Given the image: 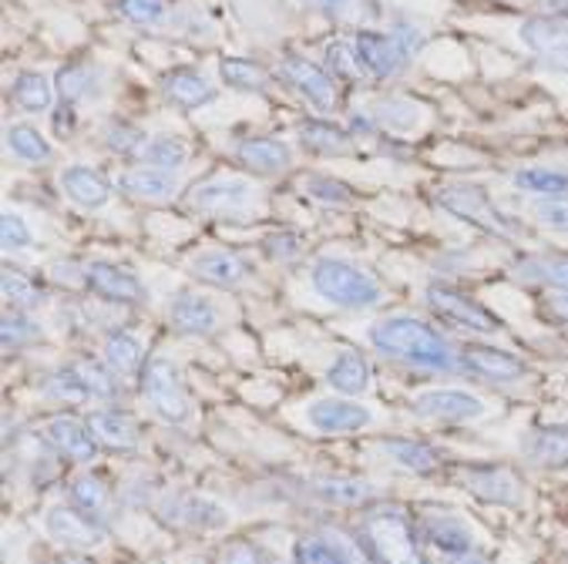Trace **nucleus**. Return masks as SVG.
I'll use <instances>...</instances> for the list:
<instances>
[{
    "instance_id": "c03bdc74",
    "label": "nucleus",
    "mask_w": 568,
    "mask_h": 564,
    "mask_svg": "<svg viewBox=\"0 0 568 564\" xmlns=\"http://www.w3.org/2000/svg\"><path fill=\"white\" fill-rule=\"evenodd\" d=\"M303 192L316 202V205H326V208H347L354 205V188L339 178H329V175H313L303 182Z\"/></svg>"
},
{
    "instance_id": "4be33fe9",
    "label": "nucleus",
    "mask_w": 568,
    "mask_h": 564,
    "mask_svg": "<svg viewBox=\"0 0 568 564\" xmlns=\"http://www.w3.org/2000/svg\"><path fill=\"white\" fill-rule=\"evenodd\" d=\"M61 192L78 208H88V212H98L111 202V182L91 165H68L61 172Z\"/></svg>"
},
{
    "instance_id": "680f3d73",
    "label": "nucleus",
    "mask_w": 568,
    "mask_h": 564,
    "mask_svg": "<svg viewBox=\"0 0 568 564\" xmlns=\"http://www.w3.org/2000/svg\"><path fill=\"white\" fill-rule=\"evenodd\" d=\"M541 4H545V14L568 21V0H541Z\"/></svg>"
},
{
    "instance_id": "aec40b11",
    "label": "nucleus",
    "mask_w": 568,
    "mask_h": 564,
    "mask_svg": "<svg viewBox=\"0 0 568 564\" xmlns=\"http://www.w3.org/2000/svg\"><path fill=\"white\" fill-rule=\"evenodd\" d=\"M162 517L175 527H195V531H215L225 524V507L212 498H202V494H182L175 501H169L162 507Z\"/></svg>"
},
{
    "instance_id": "79ce46f5",
    "label": "nucleus",
    "mask_w": 568,
    "mask_h": 564,
    "mask_svg": "<svg viewBox=\"0 0 568 564\" xmlns=\"http://www.w3.org/2000/svg\"><path fill=\"white\" fill-rule=\"evenodd\" d=\"M8 148L14 158L28 162V165H41L51 162V145L44 142V135L31 125H11L8 129Z\"/></svg>"
},
{
    "instance_id": "bf43d9fd",
    "label": "nucleus",
    "mask_w": 568,
    "mask_h": 564,
    "mask_svg": "<svg viewBox=\"0 0 568 564\" xmlns=\"http://www.w3.org/2000/svg\"><path fill=\"white\" fill-rule=\"evenodd\" d=\"M541 309H545V316H548L551 322L568 326V293H551V296L541 302Z\"/></svg>"
},
{
    "instance_id": "4468645a",
    "label": "nucleus",
    "mask_w": 568,
    "mask_h": 564,
    "mask_svg": "<svg viewBox=\"0 0 568 564\" xmlns=\"http://www.w3.org/2000/svg\"><path fill=\"white\" fill-rule=\"evenodd\" d=\"M306 420L320 433H357L374 423V413L347 397H326L306 407Z\"/></svg>"
},
{
    "instance_id": "5fc2aeb1",
    "label": "nucleus",
    "mask_w": 568,
    "mask_h": 564,
    "mask_svg": "<svg viewBox=\"0 0 568 564\" xmlns=\"http://www.w3.org/2000/svg\"><path fill=\"white\" fill-rule=\"evenodd\" d=\"M263 253L273 263H293L296 256H303V239L296 233H276L263 243Z\"/></svg>"
},
{
    "instance_id": "ea45409f",
    "label": "nucleus",
    "mask_w": 568,
    "mask_h": 564,
    "mask_svg": "<svg viewBox=\"0 0 568 564\" xmlns=\"http://www.w3.org/2000/svg\"><path fill=\"white\" fill-rule=\"evenodd\" d=\"M119 18H125L135 28L159 31L172 21V4L169 0H115Z\"/></svg>"
},
{
    "instance_id": "09e8293b",
    "label": "nucleus",
    "mask_w": 568,
    "mask_h": 564,
    "mask_svg": "<svg viewBox=\"0 0 568 564\" xmlns=\"http://www.w3.org/2000/svg\"><path fill=\"white\" fill-rule=\"evenodd\" d=\"M48 393L58 397V400H64V403H84V400H91L81 373L74 370V363L71 367H61V370H54L48 377Z\"/></svg>"
},
{
    "instance_id": "603ef678",
    "label": "nucleus",
    "mask_w": 568,
    "mask_h": 564,
    "mask_svg": "<svg viewBox=\"0 0 568 564\" xmlns=\"http://www.w3.org/2000/svg\"><path fill=\"white\" fill-rule=\"evenodd\" d=\"M531 215H535L538 225H545V229L568 233V198H565V195L535 202V205H531Z\"/></svg>"
},
{
    "instance_id": "a19ab883",
    "label": "nucleus",
    "mask_w": 568,
    "mask_h": 564,
    "mask_svg": "<svg viewBox=\"0 0 568 564\" xmlns=\"http://www.w3.org/2000/svg\"><path fill=\"white\" fill-rule=\"evenodd\" d=\"M511 182L521 192H531L541 198H555V195L568 198V172H558V168H521V172H515Z\"/></svg>"
},
{
    "instance_id": "5701e85b",
    "label": "nucleus",
    "mask_w": 568,
    "mask_h": 564,
    "mask_svg": "<svg viewBox=\"0 0 568 564\" xmlns=\"http://www.w3.org/2000/svg\"><path fill=\"white\" fill-rule=\"evenodd\" d=\"M236 162L253 175H280L293 165V152L280 139H246L236 145Z\"/></svg>"
},
{
    "instance_id": "ddd939ff",
    "label": "nucleus",
    "mask_w": 568,
    "mask_h": 564,
    "mask_svg": "<svg viewBox=\"0 0 568 564\" xmlns=\"http://www.w3.org/2000/svg\"><path fill=\"white\" fill-rule=\"evenodd\" d=\"M84 286L108 302H122V306H142L145 302L142 279L135 273L115 266V263H84Z\"/></svg>"
},
{
    "instance_id": "de8ad7c7",
    "label": "nucleus",
    "mask_w": 568,
    "mask_h": 564,
    "mask_svg": "<svg viewBox=\"0 0 568 564\" xmlns=\"http://www.w3.org/2000/svg\"><path fill=\"white\" fill-rule=\"evenodd\" d=\"M145 132L142 129H135V125H129V122H111L108 129H104V145H108V152H115V155H132V158H139L142 155V148H145Z\"/></svg>"
},
{
    "instance_id": "1a4fd4ad",
    "label": "nucleus",
    "mask_w": 568,
    "mask_h": 564,
    "mask_svg": "<svg viewBox=\"0 0 568 564\" xmlns=\"http://www.w3.org/2000/svg\"><path fill=\"white\" fill-rule=\"evenodd\" d=\"M256 202V185L250 178H205L185 192V205L205 215H236Z\"/></svg>"
},
{
    "instance_id": "e2e57ef3",
    "label": "nucleus",
    "mask_w": 568,
    "mask_h": 564,
    "mask_svg": "<svg viewBox=\"0 0 568 564\" xmlns=\"http://www.w3.org/2000/svg\"><path fill=\"white\" fill-rule=\"evenodd\" d=\"M61 564H88V561H74V557H68V561H61Z\"/></svg>"
},
{
    "instance_id": "c9c22d12",
    "label": "nucleus",
    "mask_w": 568,
    "mask_h": 564,
    "mask_svg": "<svg viewBox=\"0 0 568 564\" xmlns=\"http://www.w3.org/2000/svg\"><path fill=\"white\" fill-rule=\"evenodd\" d=\"M68 498H71L74 507H81L84 514H91L94 521L104 524L108 507H111V494H108V488H104L94 474H78V478H71Z\"/></svg>"
},
{
    "instance_id": "6ab92c4d",
    "label": "nucleus",
    "mask_w": 568,
    "mask_h": 564,
    "mask_svg": "<svg viewBox=\"0 0 568 564\" xmlns=\"http://www.w3.org/2000/svg\"><path fill=\"white\" fill-rule=\"evenodd\" d=\"M192 273L212 286H222V289H240L253 279V266L240 256V253H222V249H209V253H199L192 263Z\"/></svg>"
},
{
    "instance_id": "393cba45",
    "label": "nucleus",
    "mask_w": 568,
    "mask_h": 564,
    "mask_svg": "<svg viewBox=\"0 0 568 564\" xmlns=\"http://www.w3.org/2000/svg\"><path fill=\"white\" fill-rule=\"evenodd\" d=\"M119 192L129 195V198H139V202H169L175 198L179 192V182L172 172H162V168H132V172H122L119 175Z\"/></svg>"
},
{
    "instance_id": "4d7b16f0",
    "label": "nucleus",
    "mask_w": 568,
    "mask_h": 564,
    "mask_svg": "<svg viewBox=\"0 0 568 564\" xmlns=\"http://www.w3.org/2000/svg\"><path fill=\"white\" fill-rule=\"evenodd\" d=\"M303 4L326 14V18H336V21L339 18H354L361 11V0H303Z\"/></svg>"
},
{
    "instance_id": "9d476101",
    "label": "nucleus",
    "mask_w": 568,
    "mask_h": 564,
    "mask_svg": "<svg viewBox=\"0 0 568 564\" xmlns=\"http://www.w3.org/2000/svg\"><path fill=\"white\" fill-rule=\"evenodd\" d=\"M458 481L468 494H475L485 504H505V507H518L525 498V484L521 478L505 468V464H468L458 471Z\"/></svg>"
},
{
    "instance_id": "cd10ccee",
    "label": "nucleus",
    "mask_w": 568,
    "mask_h": 564,
    "mask_svg": "<svg viewBox=\"0 0 568 564\" xmlns=\"http://www.w3.org/2000/svg\"><path fill=\"white\" fill-rule=\"evenodd\" d=\"M142 357H145L142 340H139L132 329H111L108 332V340H104V363L115 370L119 377H132V373L145 370Z\"/></svg>"
},
{
    "instance_id": "49530a36",
    "label": "nucleus",
    "mask_w": 568,
    "mask_h": 564,
    "mask_svg": "<svg viewBox=\"0 0 568 564\" xmlns=\"http://www.w3.org/2000/svg\"><path fill=\"white\" fill-rule=\"evenodd\" d=\"M4 299H8V306L31 312L48 299V293L34 279H28L24 273H14L11 266H4Z\"/></svg>"
},
{
    "instance_id": "39448f33",
    "label": "nucleus",
    "mask_w": 568,
    "mask_h": 564,
    "mask_svg": "<svg viewBox=\"0 0 568 564\" xmlns=\"http://www.w3.org/2000/svg\"><path fill=\"white\" fill-rule=\"evenodd\" d=\"M142 397L145 403L165 420V423H189L192 420V400L185 393L182 373L172 360L152 357L142 370Z\"/></svg>"
},
{
    "instance_id": "7ed1b4c3",
    "label": "nucleus",
    "mask_w": 568,
    "mask_h": 564,
    "mask_svg": "<svg viewBox=\"0 0 568 564\" xmlns=\"http://www.w3.org/2000/svg\"><path fill=\"white\" fill-rule=\"evenodd\" d=\"M364 547L377 564H427L414 524L397 507H377L361 524Z\"/></svg>"
},
{
    "instance_id": "37998d69",
    "label": "nucleus",
    "mask_w": 568,
    "mask_h": 564,
    "mask_svg": "<svg viewBox=\"0 0 568 564\" xmlns=\"http://www.w3.org/2000/svg\"><path fill=\"white\" fill-rule=\"evenodd\" d=\"M219 78L236 91H266L270 84V74L256 61H246V58H225L219 64Z\"/></svg>"
},
{
    "instance_id": "58836bf2",
    "label": "nucleus",
    "mask_w": 568,
    "mask_h": 564,
    "mask_svg": "<svg viewBox=\"0 0 568 564\" xmlns=\"http://www.w3.org/2000/svg\"><path fill=\"white\" fill-rule=\"evenodd\" d=\"M0 336H4V350L11 353V350H24V347L38 343L44 332H41V326L34 322V316L28 309L8 306L4 319H0Z\"/></svg>"
},
{
    "instance_id": "c756f323",
    "label": "nucleus",
    "mask_w": 568,
    "mask_h": 564,
    "mask_svg": "<svg viewBox=\"0 0 568 564\" xmlns=\"http://www.w3.org/2000/svg\"><path fill=\"white\" fill-rule=\"evenodd\" d=\"M521 283H538L555 293H568V256H528L515 263Z\"/></svg>"
},
{
    "instance_id": "2f4dec72",
    "label": "nucleus",
    "mask_w": 568,
    "mask_h": 564,
    "mask_svg": "<svg viewBox=\"0 0 568 564\" xmlns=\"http://www.w3.org/2000/svg\"><path fill=\"white\" fill-rule=\"evenodd\" d=\"M296 142H300V148H306L313 155H339V152L354 148L351 132H344L339 125H329V122H306V125H300Z\"/></svg>"
},
{
    "instance_id": "72a5a7b5",
    "label": "nucleus",
    "mask_w": 568,
    "mask_h": 564,
    "mask_svg": "<svg viewBox=\"0 0 568 564\" xmlns=\"http://www.w3.org/2000/svg\"><path fill=\"white\" fill-rule=\"evenodd\" d=\"M384 450L400 468H407L414 474H424V478L440 468V454L430 443H420V440H387Z\"/></svg>"
},
{
    "instance_id": "4c0bfd02",
    "label": "nucleus",
    "mask_w": 568,
    "mask_h": 564,
    "mask_svg": "<svg viewBox=\"0 0 568 564\" xmlns=\"http://www.w3.org/2000/svg\"><path fill=\"white\" fill-rule=\"evenodd\" d=\"M313 491H316L326 504H339V507L364 504L367 498L377 494L374 484H367V481H351V478H323V481H313Z\"/></svg>"
},
{
    "instance_id": "f8f14e48",
    "label": "nucleus",
    "mask_w": 568,
    "mask_h": 564,
    "mask_svg": "<svg viewBox=\"0 0 568 564\" xmlns=\"http://www.w3.org/2000/svg\"><path fill=\"white\" fill-rule=\"evenodd\" d=\"M44 531L51 541L64 544V547H101L108 544V531L101 521H94L91 514H84L74 504H54L44 511Z\"/></svg>"
},
{
    "instance_id": "13d9d810",
    "label": "nucleus",
    "mask_w": 568,
    "mask_h": 564,
    "mask_svg": "<svg viewBox=\"0 0 568 564\" xmlns=\"http://www.w3.org/2000/svg\"><path fill=\"white\" fill-rule=\"evenodd\" d=\"M390 34L400 41V48L407 51V58H414V51L424 44V31H417V28H414V24H407V21H404V24H397Z\"/></svg>"
},
{
    "instance_id": "2eb2a0df",
    "label": "nucleus",
    "mask_w": 568,
    "mask_h": 564,
    "mask_svg": "<svg viewBox=\"0 0 568 564\" xmlns=\"http://www.w3.org/2000/svg\"><path fill=\"white\" fill-rule=\"evenodd\" d=\"M169 322L185 336H209L219 329V306L199 289H179L169 299Z\"/></svg>"
},
{
    "instance_id": "a878e982",
    "label": "nucleus",
    "mask_w": 568,
    "mask_h": 564,
    "mask_svg": "<svg viewBox=\"0 0 568 564\" xmlns=\"http://www.w3.org/2000/svg\"><path fill=\"white\" fill-rule=\"evenodd\" d=\"M326 383L339 393V397H361L371 387V363L364 353L357 350H339L336 360L326 370Z\"/></svg>"
},
{
    "instance_id": "052dcab7",
    "label": "nucleus",
    "mask_w": 568,
    "mask_h": 564,
    "mask_svg": "<svg viewBox=\"0 0 568 564\" xmlns=\"http://www.w3.org/2000/svg\"><path fill=\"white\" fill-rule=\"evenodd\" d=\"M440 564H491V557H488L481 547H471V551H462V554H447V557H440Z\"/></svg>"
},
{
    "instance_id": "6e6552de",
    "label": "nucleus",
    "mask_w": 568,
    "mask_h": 564,
    "mask_svg": "<svg viewBox=\"0 0 568 564\" xmlns=\"http://www.w3.org/2000/svg\"><path fill=\"white\" fill-rule=\"evenodd\" d=\"M276 74H280L283 84H290L313 111H323V115H326V111L336 107V84H333L329 71L320 68V64H313L310 58L286 51V54L280 58Z\"/></svg>"
},
{
    "instance_id": "473e14b6",
    "label": "nucleus",
    "mask_w": 568,
    "mask_h": 564,
    "mask_svg": "<svg viewBox=\"0 0 568 564\" xmlns=\"http://www.w3.org/2000/svg\"><path fill=\"white\" fill-rule=\"evenodd\" d=\"M374 122H381L384 129H390V132H397V135H410V132H417V129L424 125V107H420L417 101H410V98L394 94V98L377 101V107H374Z\"/></svg>"
},
{
    "instance_id": "f3484780",
    "label": "nucleus",
    "mask_w": 568,
    "mask_h": 564,
    "mask_svg": "<svg viewBox=\"0 0 568 564\" xmlns=\"http://www.w3.org/2000/svg\"><path fill=\"white\" fill-rule=\"evenodd\" d=\"M357 54L367 68V74L387 81V78H397L404 68H407V51L400 48V41L394 34H381V31H361L357 34Z\"/></svg>"
},
{
    "instance_id": "20e7f679",
    "label": "nucleus",
    "mask_w": 568,
    "mask_h": 564,
    "mask_svg": "<svg viewBox=\"0 0 568 564\" xmlns=\"http://www.w3.org/2000/svg\"><path fill=\"white\" fill-rule=\"evenodd\" d=\"M437 205L447 208L450 215L471 222L475 229L488 233L491 239H501V243L521 239V225L515 218H508L481 185H444L437 192Z\"/></svg>"
},
{
    "instance_id": "a18cd8bd",
    "label": "nucleus",
    "mask_w": 568,
    "mask_h": 564,
    "mask_svg": "<svg viewBox=\"0 0 568 564\" xmlns=\"http://www.w3.org/2000/svg\"><path fill=\"white\" fill-rule=\"evenodd\" d=\"M323 61H326V71H329L333 78H339V81H357V78L367 74V68H364V61H361L354 41H333V44L326 48V58H323Z\"/></svg>"
},
{
    "instance_id": "6e6d98bb",
    "label": "nucleus",
    "mask_w": 568,
    "mask_h": 564,
    "mask_svg": "<svg viewBox=\"0 0 568 564\" xmlns=\"http://www.w3.org/2000/svg\"><path fill=\"white\" fill-rule=\"evenodd\" d=\"M215 564H263V557H260V551H256L250 541L236 537V541H225V544L219 547Z\"/></svg>"
},
{
    "instance_id": "a211bd4d",
    "label": "nucleus",
    "mask_w": 568,
    "mask_h": 564,
    "mask_svg": "<svg viewBox=\"0 0 568 564\" xmlns=\"http://www.w3.org/2000/svg\"><path fill=\"white\" fill-rule=\"evenodd\" d=\"M462 363L468 373H478L495 383H515L528 377V367L515 353H505L498 347H481V343L462 347Z\"/></svg>"
},
{
    "instance_id": "7c9ffc66",
    "label": "nucleus",
    "mask_w": 568,
    "mask_h": 564,
    "mask_svg": "<svg viewBox=\"0 0 568 564\" xmlns=\"http://www.w3.org/2000/svg\"><path fill=\"white\" fill-rule=\"evenodd\" d=\"M11 98L18 107L24 111H34V115H41V111H51L54 107V98H58V88L51 78H44L41 71H21L14 78V88H11Z\"/></svg>"
},
{
    "instance_id": "f257e3e1",
    "label": "nucleus",
    "mask_w": 568,
    "mask_h": 564,
    "mask_svg": "<svg viewBox=\"0 0 568 564\" xmlns=\"http://www.w3.org/2000/svg\"><path fill=\"white\" fill-rule=\"evenodd\" d=\"M371 347L397 363L417 367V370H434V373H462V350L447 343L430 322L417 316H384L367 329Z\"/></svg>"
},
{
    "instance_id": "423d86ee",
    "label": "nucleus",
    "mask_w": 568,
    "mask_h": 564,
    "mask_svg": "<svg viewBox=\"0 0 568 564\" xmlns=\"http://www.w3.org/2000/svg\"><path fill=\"white\" fill-rule=\"evenodd\" d=\"M424 299H427V306H430L440 319H447V322H454V326H462V329H471V332H478V336H498V332H505L501 316H495L485 302L465 296L462 289H454V286H447V283H430L427 293H424Z\"/></svg>"
},
{
    "instance_id": "b1692460",
    "label": "nucleus",
    "mask_w": 568,
    "mask_h": 564,
    "mask_svg": "<svg viewBox=\"0 0 568 564\" xmlns=\"http://www.w3.org/2000/svg\"><path fill=\"white\" fill-rule=\"evenodd\" d=\"M88 427L101 447L119 450V454H132L139 447V427L125 410H94Z\"/></svg>"
},
{
    "instance_id": "864d4df0",
    "label": "nucleus",
    "mask_w": 568,
    "mask_h": 564,
    "mask_svg": "<svg viewBox=\"0 0 568 564\" xmlns=\"http://www.w3.org/2000/svg\"><path fill=\"white\" fill-rule=\"evenodd\" d=\"M0 239H4L8 253H21V249L34 246V233L28 229V222L14 212H4V218H0Z\"/></svg>"
},
{
    "instance_id": "bb28decb",
    "label": "nucleus",
    "mask_w": 568,
    "mask_h": 564,
    "mask_svg": "<svg viewBox=\"0 0 568 564\" xmlns=\"http://www.w3.org/2000/svg\"><path fill=\"white\" fill-rule=\"evenodd\" d=\"M162 94H165L169 104H175L182 111H195V107H202V104H209L215 98V88L195 71H172V74L162 78Z\"/></svg>"
},
{
    "instance_id": "dca6fc26",
    "label": "nucleus",
    "mask_w": 568,
    "mask_h": 564,
    "mask_svg": "<svg viewBox=\"0 0 568 564\" xmlns=\"http://www.w3.org/2000/svg\"><path fill=\"white\" fill-rule=\"evenodd\" d=\"M44 437L48 443L58 450V454L71 464H91L98 454V440L91 433V427H84L81 420H74L71 413H58L44 423Z\"/></svg>"
},
{
    "instance_id": "e433bc0d",
    "label": "nucleus",
    "mask_w": 568,
    "mask_h": 564,
    "mask_svg": "<svg viewBox=\"0 0 568 564\" xmlns=\"http://www.w3.org/2000/svg\"><path fill=\"white\" fill-rule=\"evenodd\" d=\"M142 165L162 168V172H179L189 162V145L175 135H152L142 148Z\"/></svg>"
},
{
    "instance_id": "0eeeda50",
    "label": "nucleus",
    "mask_w": 568,
    "mask_h": 564,
    "mask_svg": "<svg viewBox=\"0 0 568 564\" xmlns=\"http://www.w3.org/2000/svg\"><path fill=\"white\" fill-rule=\"evenodd\" d=\"M518 38H521L525 51L545 71L568 74V21L551 18V14H538L518 28Z\"/></svg>"
},
{
    "instance_id": "412c9836",
    "label": "nucleus",
    "mask_w": 568,
    "mask_h": 564,
    "mask_svg": "<svg viewBox=\"0 0 568 564\" xmlns=\"http://www.w3.org/2000/svg\"><path fill=\"white\" fill-rule=\"evenodd\" d=\"M420 534H424V541H427L440 557L478 547V544H475V534H471L458 517H454V514H444V511H424V517H420Z\"/></svg>"
},
{
    "instance_id": "9b49d317",
    "label": "nucleus",
    "mask_w": 568,
    "mask_h": 564,
    "mask_svg": "<svg viewBox=\"0 0 568 564\" xmlns=\"http://www.w3.org/2000/svg\"><path fill=\"white\" fill-rule=\"evenodd\" d=\"M410 410L437 423H475L488 413V403L468 390H424L410 400Z\"/></svg>"
},
{
    "instance_id": "8fccbe9b",
    "label": "nucleus",
    "mask_w": 568,
    "mask_h": 564,
    "mask_svg": "<svg viewBox=\"0 0 568 564\" xmlns=\"http://www.w3.org/2000/svg\"><path fill=\"white\" fill-rule=\"evenodd\" d=\"M74 370L81 373V380H84V387H88V393L91 397H98V400H115V370H111L108 363L101 367V363H91V360H78L74 363Z\"/></svg>"
},
{
    "instance_id": "3c124183",
    "label": "nucleus",
    "mask_w": 568,
    "mask_h": 564,
    "mask_svg": "<svg viewBox=\"0 0 568 564\" xmlns=\"http://www.w3.org/2000/svg\"><path fill=\"white\" fill-rule=\"evenodd\" d=\"M296 564H354V561L323 537H306L296 544Z\"/></svg>"
},
{
    "instance_id": "c85d7f7f",
    "label": "nucleus",
    "mask_w": 568,
    "mask_h": 564,
    "mask_svg": "<svg viewBox=\"0 0 568 564\" xmlns=\"http://www.w3.org/2000/svg\"><path fill=\"white\" fill-rule=\"evenodd\" d=\"M525 458L538 468L568 464V427H541L525 440Z\"/></svg>"
},
{
    "instance_id": "f03ea898",
    "label": "nucleus",
    "mask_w": 568,
    "mask_h": 564,
    "mask_svg": "<svg viewBox=\"0 0 568 564\" xmlns=\"http://www.w3.org/2000/svg\"><path fill=\"white\" fill-rule=\"evenodd\" d=\"M310 283L320 299H326L336 309H374L384 302V286L361 266L347 259L323 256L313 263Z\"/></svg>"
},
{
    "instance_id": "f704fd0d",
    "label": "nucleus",
    "mask_w": 568,
    "mask_h": 564,
    "mask_svg": "<svg viewBox=\"0 0 568 564\" xmlns=\"http://www.w3.org/2000/svg\"><path fill=\"white\" fill-rule=\"evenodd\" d=\"M54 88H58V94H61L68 104L84 101V98H94V94L101 91V71L91 68V64H68V68L58 71Z\"/></svg>"
}]
</instances>
